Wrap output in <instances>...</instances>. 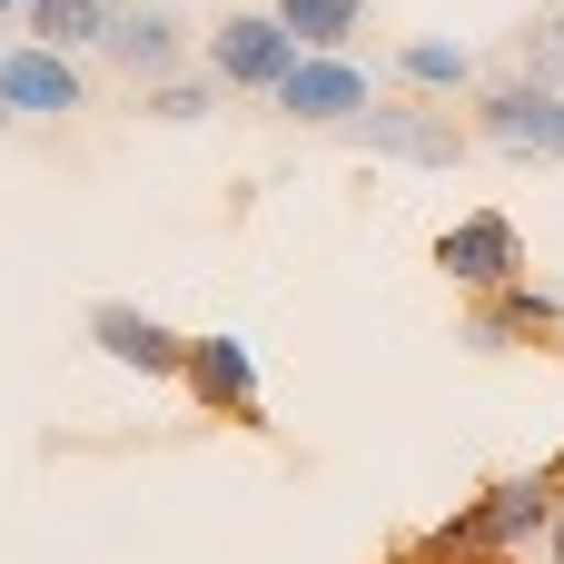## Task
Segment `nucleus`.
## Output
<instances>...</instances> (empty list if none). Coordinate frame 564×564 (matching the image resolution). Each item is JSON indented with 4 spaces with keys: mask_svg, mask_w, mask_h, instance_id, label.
<instances>
[{
    "mask_svg": "<svg viewBox=\"0 0 564 564\" xmlns=\"http://www.w3.org/2000/svg\"><path fill=\"white\" fill-rule=\"evenodd\" d=\"M198 69L218 79V89H248V99H268L288 69H297V30L258 0V10H218L208 20V40H198Z\"/></svg>",
    "mask_w": 564,
    "mask_h": 564,
    "instance_id": "obj_1",
    "label": "nucleus"
},
{
    "mask_svg": "<svg viewBox=\"0 0 564 564\" xmlns=\"http://www.w3.org/2000/svg\"><path fill=\"white\" fill-rule=\"evenodd\" d=\"M436 278L466 288V297L516 288V278H525V228H516L506 208H466V218H446V228H436Z\"/></svg>",
    "mask_w": 564,
    "mask_h": 564,
    "instance_id": "obj_2",
    "label": "nucleus"
},
{
    "mask_svg": "<svg viewBox=\"0 0 564 564\" xmlns=\"http://www.w3.org/2000/svg\"><path fill=\"white\" fill-rule=\"evenodd\" d=\"M486 149H506V159H564V89H535V79H496V89H476V119H466Z\"/></svg>",
    "mask_w": 564,
    "mask_h": 564,
    "instance_id": "obj_3",
    "label": "nucleus"
},
{
    "mask_svg": "<svg viewBox=\"0 0 564 564\" xmlns=\"http://www.w3.org/2000/svg\"><path fill=\"white\" fill-rule=\"evenodd\" d=\"M268 109L297 119V129H347L357 109H377V79H367L347 50H297V69L268 89Z\"/></svg>",
    "mask_w": 564,
    "mask_h": 564,
    "instance_id": "obj_4",
    "label": "nucleus"
},
{
    "mask_svg": "<svg viewBox=\"0 0 564 564\" xmlns=\"http://www.w3.org/2000/svg\"><path fill=\"white\" fill-rule=\"evenodd\" d=\"M69 109H89L79 50H50V40H10V50H0V129H20V119H69Z\"/></svg>",
    "mask_w": 564,
    "mask_h": 564,
    "instance_id": "obj_5",
    "label": "nucleus"
},
{
    "mask_svg": "<svg viewBox=\"0 0 564 564\" xmlns=\"http://www.w3.org/2000/svg\"><path fill=\"white\" fill-rule=\"evenodd\" d=\"M188 20L169 10V0H119L109 10V30H99V59L109 69H129V89H149V79H169V69H188Z\"/></svg>",
    "mask_w": 564,
    "mask_h": 564,
    "instance_id": "obj_6",
    "label": "nucleus"
},
{
    "mask_svg": "<svg viewBox=\"0 0 564 564\" xmlns=\"http://www.w3.org/2000/svg\"><path fill=\"white\" fill-rule=\"evenodd\" d=\"M555 496H564V466H525V476H496V486L476 496V525H486L496 564H516V555H535V545H545V525H555Z\"/></svg>",
    "mask_w": 564,
    "mask_h": 564,
    "instance_id": "obj_7",
    "label": "nucleus"
},
{
    "mask_svg": "<svg viewBox=\"0 0 564 564\" xmlns=\"http://www.w3.org/2000/svg\"><path fill=\"white\" fill-rule=\"evenodd\" d=\"M178 387H188L208 416H228V426H258V347H248L238 327H208V337H188V367H178Z\"/></svg>",
    "mask_w": 564,
    "mask_h": 564,
    "instance_id": "obj_8",
    "label": "nucleus"
},
{
    "mask_svg": "<svg viewBox=\"0 0 564 564\" xmlns=\"http://www.w3.org/2000/svg\"><path fill=\"white\" fill-rule=\"evenodd\" d=\"M555 327H564V297H555V288H535V278H516V288H496V297H476V307L456 317V347L506 357V347H545Z\"/></svg>",
    "mask_w": 564,
    "mask_h": 564,
    "instance_id": "obj_9",
    "label": "nucleus"
},
{
    "mask_svg": "<svg viewBox=\"0 0 564 564\" xmlns=\"http://www.w3.org/2000/svg\"><path fill=\"white\" fill-rule=\"evenodd\" d=\"M337 139L367 159H406V169H456V149H466L446 109H357Z\"/></svg>",
    "mask_w": 564,
    "mask_h": 564,
    "instance_id": "obj_10",
    "label": "nucleus"
},
{
    "mask_svg": "<svg viewBox=\"0 0 564 564\" xmlns=\"http://www.w3.org/2000/svg\"><path fill=\"white\" fill-rule=\"evenodd\" d=\"M89 347H99L109 367H129V377H178V367H188V337H178L169 317L129 307V297H99V307H89Z\"/></svg>",
    "mask_w": 564,
    "mask_h": 564,
    "instance_id": "obj_11",
    "label": "nucleus"
},
{
    "mask_svg": "<svg viewBox=\"0 0 564 564\" xmlns=\"http://www.w3.org/2000/svg\"><path fill=\"white\" fill-rule=\"evenodd\" d=\"M397 89L456 99V89H476V50H466V40H406V50H397Z\"/></svg>",
    "mask_w": 564,
    "mask_h": 564,
    "instance_id": "obj_12",
    "label": "nucleus"
},
{
    "mask_svg": "<svg viewBox=\"0 0 564 564\" xmlns=\"http://www.w3.org/2000/svg\"><path fill=\"white\" fill-rule=\"evenodd\" d=\"M109 10H119V0H30V10H20V30H30V40H50V50H99Z\"/></svg>",
    "mask_w": 564,
    "mask_h": 564,
    "instance_id": "obj_13",
    "label": "nucleus"
},
{
    "mask_svg": "<svg viewBox=\"0 0 564 564\" xmlns=\"http://www.w3.org/2000/svg\"><path fill=\"white\" fill-rule=\"evenodd\" d=\"M268 10L297 30V50H347L367 30V0H268Z\"/></svg>",
    "mask_w": 564,
    "mask_h": 564,
    "instance_id": "obj_14",
    "label": "nucleus"
},
{
    "mask_svg": "<svg viewBox=\"0 0 564 564\" xmlns=\"http://www.w3.org/2000/svg\"><path fill=\"white\" fill-rule=\"evenodd\" d=\"M139 109H149L159 129H198V119L218 109V79H208V69H169V79L139 89Z\"/></svg>",
    "mask_w": 564,
    "mask_h": 564,
    "instance_id": "obj_15",
    "label": "nucleus"
},
{
    "mask_svg": "<svg viewBox=\"0 0 564 564\" xmlns=\"http://www.w3.org/2000/svg\"><path fill=\"white\" fill-rule=\"evenodd\" d=\"M516 79H535V89H564V40L535 20V30H516Z\"/></svg>",
    "mask_w": 564,
    "mask_h": 564,
    "instance_id": "obj_16",
    "label": "nucleus"
},
{
    "mask_svg": "<svg viewBox=\"0 0 564 564\" xmlns=\"http://www.w3.org/2000/svg\"><path fill=\"white\" fill-rule=\"evenodd\" d=\"M545 555L564 564V496H555V525H545Z\"/></svg>",
    "mask_w": 564,
    "mask_h": 564,
    "instance_id": "obj_17",
    "label": "nucleus"
},
{
    "mask_svg": "<svg viewBox=\"0 0 564 564\" xmlns=\"http://www.w3.org/2000/svg\"><path fill=\"white\" fill-rule=\"evenodd\" d=\"M20 10H30V0H0V20H20Z\"/></svg>",
    "mask_w": 564,
    "mask_h": 564,
    "instance_id": "obj_18",
    "label": "nucleus"
},
{
    "mask_svg": "<svg viewBox=\"0 0 564 564\" xmlns=\"http://www.w3.org/2000/svg\"><path fill=\"white\" fill-rule=\"evenodd\" d=\"M545 30H555V40H564V0H555V20H545Z\"/></svg>",
    "mask_w": 564,
    "mask_h": 564,
    "instance_id": "obj_19",
    "label": "nucleus"
},
{
    "mask_svg": "<svg viewBox=\"0 0 564 564\" xmlns=\"http://www.w3.org/2000/svg\"><path fill=\"white\" fill-rule=\"evenodd\" d=\"M0 30H10V20H0ZM0 50H10V40H0Z\"/></svg>",
    "mask_w": 564,
    "mask_h": 564,
    "instance_id": "obj_20",
    "label": "nucleus"
},
{
    "mask_svg": "<svg viewBox=\"0 0 564 564\" xmlns=\"http://www.w3.org/2000/svg\"><path fill=\"white\" fill-rule=\"evenodd\" d=\"M397 564H416V555H397Z\"/></svg>",
    "mask_w": 564,
    "mask_h": 564,
    "instance_id": "obj_21",
    "label": "nucleus"
}]
</instances>
